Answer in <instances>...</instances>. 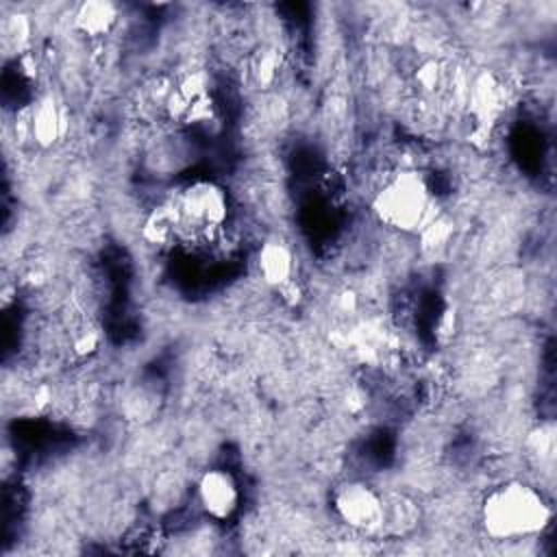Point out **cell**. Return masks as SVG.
Returning <instances> with one entry per match:
<instances>
[{"mask_svg":"<svg viewBox=\"0 0 557 557\" xmlns=\"http://www.w3.org/2000/svg\"><path fill=\"white\" fill-rule=\"evenodd\" d=\"M196 503L211 520H231L242 503V490L226 468H209L196 481Z\"/></svg>","mask_w":557,"mask_h":557,"instance_id":"5b68a950","label":"cell"},{"mask_svg":"<svg viewBox=\"0 0 557 557\" xmlns=\"http://www.w3.org/2000/svg\"><path fill=\"white\" fill-rule=\"evenodd\" d=\"M248 67H250V70H248V72H250V78H252L261 89H265V87H270V85L276 81L278 72H281L278 52L272 50V48H263V50H259V52L252 54Z\"/></svg>","mask_w":557,"mask_h":557,"instance_id":"30bf717a","label":"cell"},{"mask_svg":"<svg viewBox=\"0 0 557 557\" xmlns=\"http://www.w3.org/2000/svg\"><path fill=\"white\" fill-rule=\"evenodd\" d=\"M72 24L89 39L104 37L117 24V7L109 0H89L76 7Z\"/></svg>","mask_w":557,"mask_h":557,"instance_id":"ba28073f","label":"cell"},{"mask_svg":"<svg viewBox=\"0 0 557 557\" xmlns=\"http://www.w3.org/2000/svg\"><path fill=\"white\" fill-rule=\"evenodd\" d=\"M98 342H100V337H98L96 331H91V329H81V331L74 335V339H72V350H74L76 355L85 357V355H91V352L98 350Z\"/></svg>","mask_w":557,"mask_h":557,"instance_id":"4fadbf2b","label":"cell"},{"mask_svg":"<svg viewBox=\"0 0 557 557\" xmlns=\"http://www.w3.org/2000/svg\"><path fill=\"white\" fill-rule=\"evenodd\" d=\"M178 228L209 233L220 228L228 218V198L213 181H196L187 185L172 202Z\"/></svg>","mask_w":557,"mask_h":557,"instance_id":"277c9868","label":"cell"},{"mask_svg":"<svg viewBox=\"0 0 557 557\" xmlns=\"http://www.w3.org/2000/svg\"><path fill=\"white\" fill-rule=\"evenodd\" d=\"M331 509L344 527L361 535H374L383 531L387 522L385 496L361 479L342 481L333 490Z\"/></svg>","mask_w":557,"mask_h":557,"instance_id":"3957f363","label":"cell"},{"mask_svg":"<svg viewBox=\"0 0 557 557\" xmlns=\"http://www.w3.org/2000/svg\"><path fill=\"white\" fill-rule=\"evenodd\" d=\"M370 207L383 226L398 233H418L433 220L435 196L424 174L405 168L381 183Z\"/></svg>","mask_w":557,"mask_h":557,"instance_id":"7a4b0ae2","label":"cell"},{"mask_svg":"<svg viewBox=\"0 0 557 557\" xmlns=\"http://www.w3.org/2000/svg\"><path fill=\"white\" fill-rule=\"evenodd\" d=\"M178 231V220H176V213L172 209V205H159L154 207L146 220H144V239H148L150 244H168V239L172 235H176Z\"/></svg>","mask_w":557,"mask_h":557,"instance_id":"9c48e42d","label":"cell"},{"mask_svg":"<svg viewBox=\"0 0 557 557\" xmlns=\"http://www.w3.org/2000/svg\"><path fill=\"white\" fill-rule=\"evenodd\" d=\"M553 520L550 500L520 479L494 485L479 505V524L494 542H520L542 535Z\"/></svg>","mask_w":557,"mask_h":557,"instance_id":"6da1fadb","label":"cell"},{"mask_svg":"<svg viewBox=\"0 0 557 557\" xmlns=\"http://www.w3.org/2000/svg\"><path fill=\"white\" fill-rule=\"evenodd\" d=\"M26 131L37 146H54L65 133V115L61 104L52 96H44L33 102L26 115Z\"/></svg>","mask_w":557,"mask_h":557,"instance_id":"52a82bcc","label":"cell"},{"mask_svg":"<svg viewBox=\"0 0 557 557\" xmlns=\"http://www.w3.org/2000/svg\"><path fill=\"white\" fill-rule=\"evenodd\" d=\"M257 272L261 281L278 292H285L294 285L296 274V257L292 246L281 237H268L257 248Z\"/></svg>","mask_w":557,"mask_h":557,"instance_id":"8992f818","label":"cell"},{"mask_svg":"<svg viewBox=\"0 0 557 557\" xmlns=\"http://www.w3.org/2000/svg\"><path fill=\"white\" fill-rule=\"evenodd\" d=\"M553 446H555V437L550 426H540L529 437V450L535 459H540V463L553 459Z\"/></svg>","mask_w":557,"mask_h":557,"instance_id":"7c38bea8","label":"cell"},{"mask_svg":"<svg viewBox=\"0 0 557 557\" xmlns=\"http://www.w3.org/2000/svg\"><path fill=\"white\" fill-rule=\"evenodd\" d=\"M413 81L422 94H435L444 85V65L437 59H426L416 67Z\"/></svg>","mask_w":557,"mask_h":557,"instance_id":"8fae6325","label":"cell"}]
</instances>
